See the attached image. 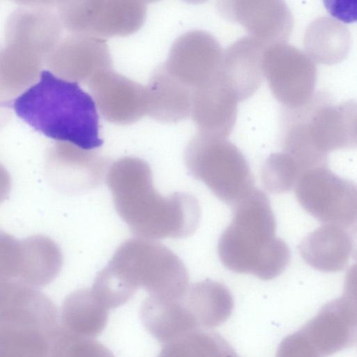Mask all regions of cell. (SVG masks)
<instances>
[{
    "label": "cell",
    "instance_id": "d6986e66",
    "mask_svg": "<svg viewBox=\"0 0 357 357\" xmlns=\"http://www.w3.org/2000/svg\"><path fill=\"white\" fill-rule=\"evenodd\" d=\"M302 174V171L290 155L284 152L269 155L261 169V181L266 189L273 193L291 190Z\"/></svg>",
    "mask_w": 357,
    "mask_h": 357
},
{
    "label": "cell",
    "instance_id": "52a82bcc",
    "mask_svg": "<svg viewBox=\"0 0 357 357\" xmlns=\"http://www.w3.org/2000/svg\"><path fill=\"white\" fill-rule=\"evenodd\" d=\"M262 69L272 94L282 107H301L316 93V63L292 45L282 43L266 47Z\"/></svg>",
    "mask_w": 357,
    "mask_h": 357
},
{
    "label": "cell",
    "instance_id": "ac0fdd59",
    "mask_svg": "<svg viewBox=\"0 0 357 357\" xmlns=\"http://www.w3.org/2000/svg\"><path fill=\"white\" fill-rule=\"evenodd\" d=\"M351 42V33L344 23L333 17L321 16L305 29L304 52L315 63L334 65L348 56Z\"/></svg>",
    "mask_w": 357,
    "mask_h": 357
},
{
    "label": "cell",
    "instance_id": "e0dca14e",
    "mask_svg": "<svg viewBox=\"0 0 357 357\" xmlns=\"http://www.w3.org/2000/svg\"><path fill=\"white\" fill-rule=\"evenodd\" d=\"M298 248L303 259L310 266L321 272L333 273L346 266L352 245L345 228L324 224L307 234Z\"/></svg>",
    "mask_w": 357,
    "mask_h": 357
},
{
    "label": "cell",
    "instance_id": "7a4b0ae2",
    "mask_svg": "<svg viewBox=\"0 0 357 357\" xmlns=\"http://www.w3.org/2000/svg\"><path fill=\"white\" fill-rule=\"evenodd\" d=\"M15 114L35 130L82 150L100 147L95 101L77 83L43 70L40 79L13 102Z\"/></svg>",
    "mask_w": 357,
    "mask_h": 357
},
{
    "label": "cell",
    "instance_id": "9c48e42d",
    "mask_svg": "<svg viewBox=\"0 0 357 357\" xmlns=\"http://www.w3.org/2000/svg\"><path fill=\"white\" fill-rule=\"evenodd\" d=\"M223 54L221 45L212 34L195 29L174 40L164 65L172 75L194 90L218 75Z\"/></svg>",
    "mask_w": 357,
    "mask_h": 357
},
{
    "label": "cell",
    "instance_id": "44dd1931",
    "mask_svg": "<svg viewBox=\"0 0 357 357\" xmlns=\"http://www.w3.org/2000/svg\"><path fill=\"white\" fill-rule=\"evenodd\" d=\"M357 317V263L347 270L341 296Z\"/></svg>",
    "mask_w": 357,
    "mask_h": 357
},
{
    "label": "cell",
    "instance_id": "4fadbf2b",
    "mask_svg": "<svg viewBox=\"0 0 357 357\" xmlns=\"http://www.w3.org/2000/svg\"><path fill=\"white\" fill-rule=\"evenodd\" d=\"M321 357L357 342V317L342 297L326 303L301 331Z\"/></svg>",
    "mask_w": 357,
    "mask_h": 357
},
{
    "label": "cell",
    "instance_id": "30bf717a",
    "mask_svg": "<svg viewBox=\"0 0 357 357\" xmlns=\"http://www.w3.org/2000/svg\"><path fill=\"white\" fill-rule=\"evenodd\" d=\"M217 6L222 17L240 24L266 47L287 43L293 30V15L281 0L221 1Z\"/></svg>",
    "mask_w": 357,
    "mask_h": 357
},
{
    "label": "cell",
    "instance_id": "7402d4cb",
    "mask_svg": "<svg viewBox=\"0 0 357 357\" xmlns=\"http://www.w3.org/2000/svg\"><path fill=\"white\" fill-rule=\"evenodd\" d=\"M349 233L352 245L351 255L355 260H357V223L350 228Z\"/></svg>",
    "mask_w": 357,
    "mask_h": 357
},
{
    "label": "cell",
    "instance_id": "7c38bea8",
    "mask_svg": "<svg viewBox=\"0 0 357 357\" xmlns=\"http://www.w3.org/2000/svg\"><path fill=\"white\" fill-rule=\"evenodd\" d=\"M62 265L61 252L54 241L44 236L18 241L8 234L0 240V268L24 275L52 277Z\"/></svg>",
    "mask_w": 357,
    "mask_h": 357
},
{
    "label": "cell",
    "instance_id": "8fae6325",
    "mask_svg": "<svg viewBox=\"0 0 357 357\" xmlns=\"http://www.w3.org/2000/svg\"><path fill=\"white\" fill-rule=\"evenodd\" d=\"M238 100L220 74L193 90L191 117L198 132L227 138L237 116Z\"/></svg>",
    "mask_w": 357,
    "mask_h": 357
},
{
    "label": "cell",
    "instance_id": "ba28073f",
    "mask_svg": "<svg viewBox=\"0 0 357 357\" xmlns=\"http://www.w3.org/2000/svg\"><path fill=\"white\" fill-rule=\"evenodd\" d=\"M107 266L123 279L173 286L187 279L186 268L174 252L160 243L139 237L122 243Z\"/></svg>",
    "mask_w": 357,
    "mask_h": 357
},
{
    "label": "cell",
    "instance_id": "6da1fadb",
    "mask_svg": "<svg viewBox=\"0 0 357 357\" xmlns=\"http://www.w3.org/2000/svg\"><path fill=\"white\" fill-rule=\"evenodd\" d=\"M107 184L118 214L139 238H181L198 227V200L185 192L162 196L153 186L149 165L141 159L126 158L114 162Z\"/></svg>",
    "mask_w": 357,
    "mask_h": 357
},
{
    "label": "cell",
    "instance_id": "3957f363",
    "mask_svg": "<svg viewBox=\"0 0 357 357\" xmlns=\"http://www.w3.org/2000/svg\"><path fill=\"white\" fill-rule=\"evenodd\" d=\"M233 206V218L218 241L221 262L237 273L263 279L280 274L290 259L286 243L276 237V221L266 193L254 188Z\"/></svg>",
    "mask_w": 357,
    "mask_h": 357
},
{
    "label": "cell",
    "instance_id": "277c9868",
    "mask_svg": "<svg viewBox=\"0 0 357 357\" xmlns=\"http://www.w3.org/2000/svg\"><path fill=\"white\" fill-rule=\"evenodd\" d=\"M280 141L283 151L305 161L357 147V102L335 104L321 92L301 107H282Z\"/></svg>",
    "mask_w": 357,
    "mask_h": 357
},
{
    "label": "cell",
    "instance_id": "5b68a950",
    "mask_svg": "<svg viewBox=\"0 0 357 357\" xmlns=\"http://www.w3.org/2000/svg\"><path fill=\"white\" fill-rule=\"evenodd\" d=\"M184 160L192 177L231 206L255 188L246 158L227 138L197 132L187 144Z\"/></svg>",
    "mask_w": 357,
    "mask_h": 357
},
{
    "label": "cell",
    "instance_id": "5bb4252c",
    "mask_svg": "<svg viewBox=\"0 0 357 357\" xmlns=\"http://www.w3.org/2000/svg\"><path fill=\"white\" fill-rule=\"evenodd\" d=\"M266 47L248 36L238 38L224 50L219 73L238 102L250 98L264 77L262 57Z\"/></svg>",
    "mask_w": 357,
    "mask_h": 357
},
{
    "label": "cell",
    "instance_id": "2e32d148",
    "mask_svg": "<svg viewBox=\"0 0 357 357\" xmlns=\"http://www.w3.org/2000/svg\"><path fill=\"white\" fill-rule=\"evenodd\" d=\"M146 91V112L166 123H177L191 114L193 89L172 75L164 63L153 72Z\"/></svg>",
    "mask_w": 357,
    "mask_h": 357
},
{
    "label": "cell",
    "instance_id": "ffe728a7",
    "mask_svg": "<svg viewBox=\"0 0 357 357\" xmlns=\"http://www.w3.org/2000/svg\"><path fill=\"white\" fill-rule=\"evenodd\" d=\"M324 4L337 20L342 23L357 21V0H328Z\"/></svg>",
    "mask_w": 357,
    "mask_h": 357
},
{
    "label": "cell",
    "instance_id": "9a60e30c",
    "mask_svg": "<svg viewBox=\"0 0 357 357\" xmlns=\"http://www.w3.org/2000/svg\"><path fill=\"white\" fill-rule=\"evenodd\" d=\"M47 167L48 176L57 188L75 192L98 185L104 165L95 155L61 146L50 153Z\"/></svg>",
    "mask_w": 357,
    "mask_h": 357
},
{
    "label": "cell",
    "instance_id": "8992f818",
    "mask_svg": "<svg viewBox=\"0 0 357 357\" xmlns=\"http://www.w3.org/2000/svg\"><path fill=\"white\" fill-rule=\"evenodd\" d=\"M295 194L301 206L324 224L351 228L357 223V183L340 176L328 166L303 172Z\"/></svg>",
    "mask_w": 357,
    "mask_h": 357
}]
</instances>
